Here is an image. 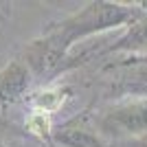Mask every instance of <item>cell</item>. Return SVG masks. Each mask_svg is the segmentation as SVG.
I'll use <instances>...</instances> for the list:
<instances>
[{"label": "cell", "instance_id": "obj_1", "mask_svg": "<svg viewBox=\"0 0 147 147\" xmlns=\"http://www.w3.org/2000/svg\"><path fill=\"white\" fill-rule=\"evenodd\" d=\"M141 13L134 7L127 5H117V2H92L88 5L84 11L75 13L70 18H66L64 22L51 31L46 40L42 42V46L49 53L59 59L64 55V51L77 40V37H86L99 31L112 29V26H121V24H132Z\"/></svg>", "mask_w": 147, "mask_h": 147}, {"label": "cell", "instance_id": "obj_3", "mask_svg": "<svg viewBox=\"0 0 147 147\" xmlns=\"http://www.w3.org/2000/svg\"><path fill=\"white\" fill-rule=\"evenodd\" d=\"M29 86V73L24 66L11 64L0 73V103H13L24 94Z\"/></svg>", "mask_w": 147, "mask_h": 147}, {"label": "cell", "instance_id": "obj_2", "mask_svg": "<svg viewBox=\"0 0 147 147\" xmlns=\"http://www.w3.org/2000/svg\"><path fill=\"white\" fill-rule=\"evenodd\" d=\"M99 127L110 136H141L147 132V97L119 103L105 112Z\"/></svg>", "mask_w": 147, "mask_h": 147}, {"label": "cell", "instance_id": "obj_4", "mask_svg": "<svg viewBox=\"0 0 147 147\" xmlns=\"http://www.w3.org/2000/svg\"><path fill=\"white\" fill-rule=\"evenodd\" d=\"M143 49H147V16H138L129 24V31L112 46V51H143Z\"/></svg>", "mask_w": 147, "mask_h": 147}, {"label": "cell", "instance_id": "obj_7", "mask_svg": "<svg viewBox=\"0 0 147 147\" xmlns=\"http://www.w3.org/2000/svg\"><path fill=\"white\" fill-rule=\"evenodd\" d=\"M26 127L33 132V134H49L51 132V119L49 114H44V112H35V114H31L29 121H26Z\"/></svg>", "mask_w": 147, "mask_h": 147}, {"label": "cell", "instance_id": "obj_6", "mask_svg": "<svg viewBox=\"0 0 147 147\" xmlns=\"http://www.w3.org/2000/svg\"><path fill=\"white\" fill-rule=\"evenodd\" d=\"M61 101H64L61 92H59V90H53V88H49V90H40V92L35 94V99H33V103H35L37 112H44V114L55 112L57 108L61 105Z\"/></svg>", "mask_w": 147, "mask_h": 147}, {"label": "cell", "instance_id": "obj_5", "mask_svg": "<svg viewBox=\"0 0 147 147\" xmlns=\"http://www.w3.org/2000/svg\"><path fill=\"white\" fill-rule=\"evenodd\" d=\"M55 141L66 147H101V141L94 134H90L86 129H79V127H70V125L57 129Z\"/></svg>", "mask_w": 147, "mask_h": 147}]
</instances>
